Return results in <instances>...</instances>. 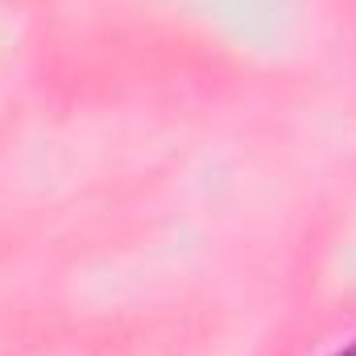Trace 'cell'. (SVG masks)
Listing matches in <instances>:
<instances>
[{"mask_svg": "<svg viewBox=\"0 0 356 356\" xmlns=\"http://www.w3.org/2000/svg\"><path fill=\"white\" fill-rule=\"evenodd\" d=\"M332 356H356V344H348V348H340V353H332Z\"/></svg>", "mask_w": 356, "mask_h": 356, "instance_id": "cell-1", "label": "cell"}]
</instances>
